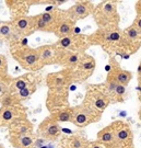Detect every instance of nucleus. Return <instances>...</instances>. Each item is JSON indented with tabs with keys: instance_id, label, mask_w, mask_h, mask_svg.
<instances>
[{
	"instance_id": "23",
	"label": "nucleus",
	"mask_w": 141,
	"mask_h": 148,
	"mask_svg": "<svg viewBox=\"0 0 141 148\" xmlns=\"http://www.w3.org/2000/svg\"><path fill=\"white\" fill-rule=\"evenodd\" d=\"M13 27L12 24H8V23H2L0 24V37L1 38H10L13 35Z\"/></svg>"
},
{
	"instance_id": "15",
	"label": "nucleus",
	"mask_w": 141,
	"mask_h": 148,
	"mask_svg": "<svg viewBox=\"0 0 141 148\" xmlns=\"http://www.w3.org/2000/svg\"><path fill=\"white\" fill-rule=\"evenodd\" d=\"M132 78V74L130 71H127V70H123V69H117L114 71L113 74V81H115L116 84L121 85L126 87V86L129 84V81Z\"/></svg>"
},
{
	"instance_id": "4",
	"label": "nucleus",
	"mask_w": 141,
	"mask_h": 148,
	"mask_svg": "<svg viewBox=\"0 0 141 148\" xmlns=\"http://www.w3.org/2000/svg\"><path fill=\"white\" fill-rule=\"evenodd\" d=\"M13 57L16 60H19L22 66L25 68H30V67L34 68L37 64H42L40 60L37 49H33V48L25 47L23 49H20L16 53H13Z\"/></svg>"
},
{
	"instance_id": "19",
	"label": "nucleus",
	"mask_w": 141,
	"mask_h": 148,
	"mask_svg": "<svg viewBox=\"0 0 141 148\" xmlns=\"http://www.w3.org/2000/svg\"><path fill=\"white\" fill-rule=\"evenodd\" d=\"M54 121L58 122H71L72 120V109H65L58 111L56 114L50 116Z\"/></svg>"
},
{
	"instance_id": "20",
	"label": "nucleus",
	"mask_w": 141,
	"mask_h": 148,
	"mask_svg": "<svg viewBox=\"0 0 141 148\" xmlns=\"http://www.w3.org/2000/svg\"><path fill=\"white\" fill-rule=\"evenodd\" d=\"M74 43H76V37L73 35H68L59 38L58 43L56 44V47L58 49H70L71 46H74Z\"/></svg>"
},
{
	"instance_id": "1",
	"label": "nucleus",
	"mask_w": 141,
	"mask_h": 148,
	"mask_svg": "<svg viewBox=\"0 0 141 148\" xmlns=\"http://www.w3.org/2000/svg\"><path fill=\"white\" fill-rule=\"evenodd\" d=\"M101 113L96 112L92 108L88 106L87 104H82L80 106H76L72 109V122L76 126L84 127L89 124L97 121L99 119Z\"/></svg>"
},
{
	"instance_id": "17",
	"label": "nucleus",
	"mask_w": 141,
	"mask_h": 148,
	"mask_svg": "<svg viewBox=\"0 0 141 148\" xmlns=\"http://www.w3.org/2000/svg\"><path fill=\"white\" fill-rule=\"evenodd\" d=\"M78 68L80 69V74L89 73L90 75L94 70V68H95V60L91 56L85 55V56L81 57V59H80Z\"/></svg>"
},
{
	"instance_id": "30",
	"label": "nucleus",
	"mask_w": 141,
	"mask_h": 148,
	"mask_svg": "<svg viewBox=\"0 0 141 148\" xmlns=\"http://www.w3.org/2000/svg\"><path fill=\"white\" fill-rule=\"evenodd\" d=\"M90 148H106V147L103 146L102 144H99V143H93L90 145Z\"/></svg>"
},
{
	"instance_id": "24",
	"label": "nucleus",
	"mask_w": 141,
	"mask_h": 148,
	"mask_svg": "<svg viewBox=\"0 0 141 148\" xmlns=\"http://www.w3.org/2000/svg\"><path fill=\"white\" fill-rule=\"evenodd\" d=\"M126 37L128 38V40H130L131 42H135V41H138L139 40V37H140V32L137 30L136 27H128L127 30H126Z\"/></svg>"
},
{
	"instance_id": "22",
	"label": "nucleus",
	"mask_w": 141,
	"mask_h": 148,
	"mask_svg": "<svg viewBox=\"0 0 141 148\" xmlns=\"http://www.w3.org/2000/svg\"><path fill=\"white\" fill-rule=\"evenodd\" d=\"M30 85V81L27 79L26 76H22V77H19L18 79L13 80L12 82V86H11V90L12 91H20V90L24 89L25 87Z\"/></svg>"
},
{
	"instance_id": "11",
	"label": "nucleus",
	"mask_w": 141,
	"mask_h": 148,
	"mask_svg": "<svg viewBox=\"0 0 141 148\" xmlns=\"http://www.w3.org/2000/svg\"><path fill=\"white\" fill-rule=\"evenodd\" d=\"M11 143L16 148H34L35 140L32 135H22V136H12Z\"/></svg>"
},
{
	"instance_id": "6",
	"label": "nucleus",
	"mask_w": 141,
	"mask_h": 148,
	"mask_svg": "<svg viewBox=\"0 0 141 148\" xmlns=\"http://www.w3.org/2000/svg\"><path fill=\"white\" fill-rule=\"evenodd\" d=\"M37 52H38V56L42 65L58 62L59 52L56 45H44L42 47L37 48Z\"/></svg>"
},
{
	"instance_id": "27",
	"label": "nucleus",
	"mask_w": 141,
	"mask_h": 148,
	"mask_svg": "<svg viewBox=\"0 0 141 148\" xmlns=\"http://www.w3.org/2000/svg\"><path fill=\"white\" fill-rule=\"evenodd\" d=\"M120 40V34L118 32H110L105 34V41L106 42H116Z\"/></svg>"
},
{
	"instance_id": "13",
	"label": "nucleus",
	"mask_w": 141,
	"mask_h": 148,
	"mask_svg": "<svg viewBox=\"0 0 141 148\" xmlns=\"http://www.w3.org/2000/svg\"><path fill=\"white\" fill-rule=\"evenodd\" d=\"M91 144L87 142L83 137L72 136V137L65 138L63 142V148H90Z\"/></svg>"
},
{
	"instance_id": "14",
	"label": "nucleus",
	"mask_w": 141,
	"mask_h": 148,
	"mask_svg": "<svg viewBox=\"0 0 141 148\" xmlns=\"http://www.w3.org/2000/svg\"><path fill=\"white\" fill-rule=\"evenodd\" d=\"M12 136H22V135H31L32 125L27 121H16L12 124Z\"/></svg>"
},
{
	"instance_id": "28",
	"label": "nucleus",
	"mask_w": 141,
	"mask_h": 148,
	"mask_svg": "<svg viewBox=\"0 0 141 148\" xmlns=\"http://www.w3.org/2000/svg\"><path fill=\"white\" fill-rule=\"evenodd\" d=\"M7 73V59L5 56L0 55V76Z\"/></svg>"
},
{
	"instance_id": "32",
	"label": "nucleus",
	"mask_w": 141,
	"mask_h": 148,
	"mask_svg": "<svg viewBox=\"0 0 141 148\" xmlns=\"http://www.w3.org/2000/svg\"><path fill=\"white\" fill-rule=\"evenodd\" d=\"M117 148H123V147H117ZM124 148H126V147H124Z\"/></svg>"
},
{
	"instance_id": "9",
	"label": "nucleus",
	"mask_w": 141,
	"mask_h": 148,
	"mask_svg": "<svg viewBox=\"0 0 141 148\" xmlns=\"http://www.w3.org/2000/svg\"><path fill=\"white\" fill-rule=\"evenodd\" d=\"M97 140L105 147H113L115 144V125L105 127L97 134Z\"/></svg>"
},
{
	"instance_id": "2",
	"label": "nucleus",
	"mask_w": 141,
	"mask_h": 148,
	"mask_svg": "<svg viewBox=\"0 0 141 148\" xmlns=\"http://www.w3.org/2000/svg\"><path fill=\"white\" fill-rule=\"evenodd\" d=\"M87 100L84 104L92 108L99 113H102L105 109L110 104V97L106 95L105 92H102L99 90H90L87 93Z\"/></svg>"
},
{
	"instance_id": "7",
	"label": "nucleus",
	"mask_w": 141,
	"mask_h": 148,
	"mask_svg": "<svg viewBox=\"0 0 141 148\" xmlns=\"http://www.w3.org/2000/svg\"><path fill=\"white\" fill-rule=\"evenodd\" d=\"M13 30L21 34H30L35 30V18L34 16H20L12 23Z\"/></svg>"
},
{
	"instance_id": "31",
	"label": "nucleus",
	"mask_w": 141,
	"mask_h": 148,
	"mask_svg": "<svg viewBox=\"0 0 141 148\" xmlns=\"http://www.w3.org/2000/svg\"><path fill=\"white\" fill-rule=\"evenodd\" d=\"M5 91H7V88H5L3 85H0V100H1V98H2V95L5 93Z\"/></svg>"
},
{
	"instance_id": "21",
	"label": "nucleus",
	"mask_w": 141,
	"mask_h": 148,
	"mask_svg": "<svg viewBox=\"0 0 141 148\" xmlns=\"http://www.w3.org/2000/svg\"><path fill=\"white\" fill-rule=\"evenodd\" d=\"M49 78H52V80H48V81L49 82L52 81V85L54 87H56V88H61V87H63L65 84H66V80H67L66 75L63 74L61 71L56 75H50Z\"/></svg>"
},
{
	"instance_id": "16",
	"label": "nucleus",
	"mask_w": 141,
	"mask_h": 148,
	"mask_svg": "<svg viewBox=\"0 0 141 148\" xmlns=\"http://www.w3.org/2000/svg\"><path fill=\"white\" fill-rule=\"evenodd\" d=\"M131 137H132L131 131L125 124H123L119 128H117L115 125V143H126L130 140Z\"/></svg>"
},
{
	"instance_id": "8",
	"label": "nucleus",
	"mask_w": 141,
	"mask_h": 148,
	"mask_svg": "<svg viewBox=\"0 0 141 148\" xmlns=\"http://www.w3.org/2000/svg\"><path fill=\"white\" fill-rule=\"evenodd\" d=\"M92 9H93V5L91 2L82 1V2H77L76 5H73L69 9L68 13L71 19H82L89 16L92 12Z\"/></svg>"
},
{
	"instance_id": "25",
	"label": "nucleus",
	"mask_w": 141,
	"mask_h": 148,
	"mask_svg": "<svg viewBox=\"0 0 141 148\" xmlns=\"http://www.w3.org/2000/svg\"><path fill=\"white\" fill-rule=\"evenodd\" d=\"M34 91H35V87H34V85H29L27 87H25L24 89L20 90V91L16 93V98L19 97L21 100L22 99H27Z\"/></svg>"
},
{
	"instance_id": "26",
	"label": "nucleus",
	"mask_w": 141,
	"mask_h": 148,
	"mask_svg": "<svg viewBox=\"0 0 141 148\" xmlns=\"http://www.w3.org/2000/svg\"><path fill=\"white\" fill-rule=\"evenodd\" d=\"M125 93H126V87H124V86L121 85H117L116 89L114 90V92L110 95V99L114 98V97L115 98H121Z\"/></svg>"
},
{
	"instance_id": "5",
	"label": "nucleus",
	"mask_w": 141,
	"mask_h": 148,
	"mask_svg": "<svg viewBox=\"0 0 141 148\" xmlns=\"http://www.w3.org/2000/svg\"><path fill=\"white\" fill-rule=\"evenodd\" d=\"M38 132L43 136V138L55 140L60 135V127L57 122L54 121L52 117H48L45 121L42 122V124L40 125Z\"/></svg>"
},
{
	"instance_id": "33",
	"label": "nucleus",
	"mask_w": 141,
	"mask_h": 148,
	"mask_svg": "<svg viewBox=\"0 0 141 148\" xmlns=\"http://www.w3.org/2000/svg\"><path fill=\"white\" fill-rule=\"evenodd\" d=\"M0 24H1V23H0Z\"/></svg>"
},
{
	"instance_id": "29",
	"label": "nucleus",
	"mask_w": 141,
	"mask_h": 148,
	"mask_svg": "<svg viewBox=\"0 0 141 148\" xmlns=\"http://www.w3.org/2000/svg\"><path fill=\"white\" fill-rule=\"evenodd\" d=\"M134 27H136L138 31L141 33V18H139V19H137L136 22H135V24H134Z\"/></svg>"
},
{
	"instance_id": "12",
	"label": "nucleus",
	"mask_w": 141,
	"mask_h": 148,
	"mask_svg": "<svg viewBox=\"0 0 141 148\" xmlns=\"http://www.w3.org/2000/svg\"><path fill=\"white\" fill-rule=\"evenodd\" d=\"M73 25H74V23H73L71 19L61 20V21L59 22V24L57 25V27H56L55 33L60 38L65 36H68V35H71V33L73 31Z\"/></svg>"
},
{
	"instance_id": "3",
	"label": "nucleus",
	"mask_w": 141,
	"mask_h": 148,
	"mask_svg": "<svg viewBox=\"0 0 141 148\" xmlns=\"http://www.w3.org/2000/svg\"><path fill=\"white\" fill-rule=\"evenodd\" d=\"M35 18V30H41V31H54L56 30L59 22L61 21L58 19L56 13L54 12H44Z\"/></svg>"
},
{
	"instance_id": "10",
	"label": "nucleus",
	"mask_w": 141,
	"mask_h": 148,
	"mask_svg": "<svg viewBox=\"0 0 141 148\" xmlns=\"http://www.w3.org/2000/svg\"><path fill=\"white\" fill-rule=\"evenodd\" d=\"M80 54L76 53V52H67L65 54H59V58H58V62L68 67V68H74V67H78L79 63H80Z\"/></svg>"
},
{
	"instance_id": "18",
	"label": "nucleus",
	"mask_w": 141,
	"mask_h": 148,
	"mask_svg": "<svg viewBox=\"0 0 141 148\" xmlns=\"http://www.w3.org/2000/svg\"><path fill=\"white\" fill-rule=\"evenodd\" d=\"M16 117V112L12 106H2L0 110V120L5 123H10Z\"/></svg>"
}]
</instances>
